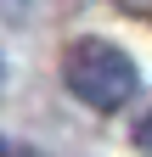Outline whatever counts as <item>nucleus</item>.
Instances as JSON below:
<instances>
[{"mask_svg":"<svg viewBox=\"0 0 152 157\" xmlns=\"http://www.w3.org/2000/svg\"><path fill=\"white\" fill-rule=\"evenodd\" d=\"M62 84L79 95L90 112H118L130 95L141 90V73H135V62H130L124 45L85 34V39H73L62 51Z\"/></svg>","mask_w":152,"mask_h":157,"instance_id":"obj_1","label":"nucleus"},{"mask_svg":"<svg viewBox=\"0 0 152 157\" xmlns=\"http://www.w3.org/2000/svg\"><path fill=\"white\" fill-rule=\"evenodd\" d=\"M0 6H6L11 17H23V11H28V0H0Z\"/></svg>","mask_w":152,"mask_h":157,"instance_id":"obj_2","label":"nucleus"}]
</instances>
